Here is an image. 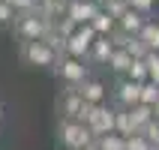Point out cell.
Segmentation results:
<instances>
[{
  "mask_svg": "<svg viewBox=\"0 0 159 150\" xmlns=\"http://www.w3.org/2000/svg\"><path fill=\"white\" fill-rule=\"evenodd\" d=\"M12 30H15V36L21 42H36V39H45V36H48L51 21H48L42 12H24V15L15 18Z\"/></svg>",
  "mask_w": 159,
  "mask_h": 150,
  "instance_id": "1",
  "label": "cell"
},
{
  "mask_svg": "<svg viewBox=\"0 0 159 150\" xmlns=\"http://www.w3.org/2000/svg\"><path fill=\"white\" fill-rule=\"evenodd\" d=\"M57 132H60V144L66 150H84V147H90V144H96V135L90 132V126L78 123V120H66V117H63Z\"/></svg>",
  "mask_w": 159,
  "mask_h": 150,
  "instance_id": "2",
  "label": "cell"
},
{
  "mask_svg": "<svg viewBox=\"0 0 159 150\" xmlns=\"http://www.w3.org/2000/svg\"><path fill=\"white\" fill-rule=\"evenodd\" d=\"M57 57L60 54L54 51L45 39H36V42H21V63L24 66H57Z\"/></svg>",
  "mask_w": 159,
  "mask_h": 150,
  "instance_id": "3",
  "label": "cell"
},
{
  "mask_svg": "<svg viewBox=\"0 0 159 150\" xmlns=\"http://www.w3.org/2000/svg\"><path fill=\"white\" fill-rule=\"evenodd\" d=\"M54 72L60 75L69 87H81L84 81L90 78L87 75V66H84V60H78V57H69V54H60L57 57V66H54Z\"/></svg>",
  "mask_w": 159,
  "mask_h": 150,
  "instance_id": "4",
  "label": "cell"
},
{
  "mask_svg": "<svg viewBox=\"0 0 159 150\" xmlns=\"http://www.w3.org/2000/svg\"><path fill=\"white\" fill-rule=\"evenodd\" d=\"M87 126H90V132L96 135V141H99V138L117 132V111H114V108H108V105H99L96 114H93V120H90Z\"/></svg>",
  "mask_w": 159,
  "mask_h": 150,
  "instance_id": "5",
  "label": "cell"
},
{
  "mask_svg": "<svg viewBox=\"0 0 159 150\" xmlns=\"http://www.w3.org/2000/svg\"><path fill=\"white\" fill-rule=\"evenodd\" d=\"M114 90H117L114 96H117V105H120V108H126V111H129V108L141 105V84H138V81L123 78Z\"/></svg>",
  "mask_w": 159,
  "mask_h": 150,
  "instance_id": "6",
  "label": "cell"
},
{
  "mask_svg": "<svg viewBox=\"0 0 159 150\" xmlns=\"http://www.w3.org/2000/svg\"><path fill=\"white\" fill-rule=\"evenodd\" d=\"M96 12H99L96 0H72L69 9H66V18H72V21L81 27V24H90V21L96 18Z\"/></svg>",
  "mask_w": 159,
  "mask_h": 150,
  "instance_id": "7",
  "label": "cell"
},
{
  "mask_svg": "<svg viewBox=\"0 0 159 150\" xmlns=\"http://www.w3.org/2000/svg\"><path fill=\"white\" fill-rule=\"evenodd\" d=\"M81 108H84L81 90L78 87H66V93H63V99H60V114L66 117V120H75V117L81 114Z\"/></svg>",
  "mask_w": 159,
  "mask_h": 150,
  "instance_id": "8",
  "label": "cell"
},
{
  "mask_svg": "<svg viewBox=\"0 0 159 150\" xmlns=\"http://www.w3.org/2000/svg\"><path fill=\"white\" fill-rule=\"evenodd\" d=\"M144 24H147V15H141V12H138V9H132V6H129L123 15L117 18V30H123V33H129V36H138Z\"/></svg>",
  "mask_w": 159,
  "mask_h": 150,
  "instance_id": "9",
  "label": "cell"
},
{
  "mask_svg": "<svg viewBox=\"0 0 159 150\" xmlns=\"http://www.w3.org/2000/svg\"><path fill=\"white\" fill-rule=\"evenodd\" d=\"M78 90H81V96H84V102H90V105H105V84L99 78H87Z\"/></svg>",
  "mask_w": 159,
  "mask_h": 150,
  "instance_id": "10",
  "label": "cell"
},
{
  "mask_svg": "<svg viewBox=\"0 0 159 150\" xmlns=\"http://www.w3.org/2000/svg\"><path fill=\"white\" fill-rule=\"evenodd\" d=\"M114 51H117V45L111 42V36H96V42H93V48H90V57H87V60H93V63H108Z\"/></svg>",
  "mask_w": 159,
  "mask_h": 150,
  "instance_id": "11",
  "label": "cell"
},
{
  "mask_svg": "<svg viewBox=\"0 0 159 150\" xmlns=\"http://www.w3.org/2000/svg\"><path fill=\"white\" fill-rule=\"evenodd\" d=\"M90 27H93L99 36H111V33L117 30V18L111 15V12H105V9H99V12H96V18L90 21Z\"/></svg>",
  "mask_w": 159,
  "mask_h": 150,
  "instance_id": "12",
  "label": "cell"
},
{
  "mask_svg": "<svg viewBox=\"0 0 159 150\" xmlns=\"http://www.w3.org/2000/svg\"><path fill=\"white\" fill-rule=\"evenodd\" d=\"M132 63H135V57H132V54L126 51V48H117V51L111 54V60H108V69L126 78V72H129V66H132Z\"/></svg>",
  "mask_w": 159,
  "mask_h": 150,
  "instance_id": "13",
  "label": "cell"
},
{
  "mask_svg": "<svg viewBox=\"0 0 159 150\" xmlns=\"http://www.w3.org/2000/svg\"><path fill=\"white\" fill-rule=\"evenodd\" d=\"M129 117L135 123V132H144L153 123V108L150 105H135V108H129Z\"/></svg>",
  "mask_w": 159,
  "mask_h": 150,
  "instance_id": "14",
  "label": "cell"
},
{
  "mask_svg": "<svg viewBox=\"0 0 159 150\" xmlns=\"http://www.w3.org/2000/svg\"><path fill=\"white\" fill-rule=\"evenodd\" d=\"M138 39L147 45V51L159 54V21H147V24L141 27V33H138Z\"/></svg>",
  "mask_w": 159,
  "mask_h": 150,
  "instance_id": "15",
  "label": "cell"
},
{
  "mask_svg": "<svg viewBox=\"0 0 159 150\" xmlns=\"http://www.w3.org/2000/svg\"><path fill=\"white\" fill-rule=\"evenodd\" d=\"M117 135H123V138L135 135V123H132V117H129L126 108H117Z\"/></svg>",
  "mask_w": 159,
  "mask_h": 150,
  "instance_id": "16",
  "label": "cell"
},
{
  "mask_svg": "<svg viewBox=\"0 0 159 150\" xmlns=\"http://www.w3.org/2000/svg\"><path fill=\"white\" fill-rule=\"evenodd\" d=\"M126 78H129V81H138V84H147V81H150L147 63H144V60H135L132 66H129V72H126Z\"/></svg>",
  "mask_w": 159,
  "mask_h": 150,
  "instance_id": "17",
  "label": "cell"
},
{
  "mask_svg": "<svg viewBox=\"0 0 159 150\" xmlns=\"http://www.w3.org/2000/svg\"><path fill=\"white\" fill-rule=\"evenodd\" d=\"M96 144H99V150H126V138H123V135H117V132L99 138Z\"/></svg>",
  "mask_w": 159,
  "mask_h": 150,
  "instance_id": "18",
  "label": "cell"
},
{
  "mask_svg": "<svg viewBox=\"0 0 159 150\" xmlns=\"http://www.w3.org/2000/svg\"><path fill=\"white\" fill-rule=\"evenodd\" d=\"M159 102V84H153V81H147V84H141V105H156Z\"/></svg>",
  "mask_w": 159,
  "mask_h": 150,
  "instance_id": "19",
  "label": "cell"
},
{
  "mask_svg": "<svg viewBox=\"0 0 159 150\" xmlns=\"http://www.w3.org/2000/svg\"><path fill=\"white\" fill-rule=\"evenodd\" d=\"M126 51L132 54L135 60H144V57H147V54H150V51H147V45H144L141 39H138V36H132V39H129V42H126Z\"/></svg>",
  "mask_w": 159,
  "mask_h": 150,
  "instance_id": "20",
  "label": "cell"
},
{
  "mask_svg": "<svg viewBox=\"0 0 159 150\" xmlns=\"http://www.w3.org/2000/svg\"><path fill=\"white\" fill-rule=\"evenodd\" d=\"M126 150H156V147H153V144L147 141L141 132H135V135H129V138H126Z\"/></svg>",
  "mask_w": 159,
  "mask_h": 150,
  "instance_id": "21",
  "label": "cell"
},
{
  "mask_svg": "<svg viewBox=\"0 0 159 150\" xmlns=\"http://www.w3.org/2000/svg\"><path fill=\"white\" fill-rule=\"evenodd\" d=\"M15 18H18V12L9 6L6 0H0V27L3 24H15Z\"/></svg>",
  "mask_w": 159,
  "mask_h": 150,
  "instance_id": "22",
  "label": "cell"
},
{
  "mask_svg": "<svg viewBox=\"0 0 159 150\" xmlns=\"http://www.w3.org/2000/svg\"><path fill=\"white\" fill-rule=\"evenodd\" d=\"M144 63H147V69H150V81H153V84H159V54L150 51L147 57H144Z\"/></svg>",
  "mask_w": 159,
  "mask_h": 150,
  "instance_id": "23",
  "label": "cell"
},
{
  "mask_svg": "<svg viewBox=\"0 0 159 150\" xmlns=\"http://www.w3.org/2000/svg\"><path fill=\"white\" fill-rule=\"evenodd\" d=\"M9 6L15 9L18 15H24V12H36V0H9Z\"/></svg>",
  "mask_w": 159,
  "mask_h": 150,
  "instance_id": "24",
  "label": "cell"
},
{
  "mask_svg": "<svg viewBox=\"0 0 159 150\" xmlns=\"http://www.w3.org/2000/svg\"><path fill=\"white\" fill-rule=\"evenodd\" d=\"M141 135H144V138H147V141H150V144H153V147H156V150H159V120H153V123H150V126H147V129H144V132H141Z\"/></svg>",
  "mask_w": 159,
  "mask_h": 150,
  "instance_id": "25",
  "label": "cell"
},
{
  "mask_svg": "<svg viewBox=\"0 0 159 150\" xmlns=\"http://www.w3.org/2000/svg\"><path fill=\"white\" fill-rule=\"evenodd\" d=\"M129 6H132V9H138L141 15H147V12L156 6V0H129Z\"/></svg>",
  "mask_w": 159,
  "mask_h": 150,
  "instance_id": "26",
  "label": "cell"
},
{
  "mask_svg": "<svg viewBox=\"0 0 159 150\" xmlns=\"http://www.w3.org/2000/svg\"><path fill=\"white\" fill-rule=\"evenodd\" d=\"M102 3H117V6H129V0H102Z\"/></svg>",
  "mask_w": 159,
  "mask_h": 150,
  "instance_id": "27",
  "label": "cell"
},
{
  "mask_svg": "<svg viewBox=\"0 0 159 150\" xmlns=\"http://www.w3.org/2000/svg\"><path fill=\"white\" fill-rule=\"evenodd\" d=\"M153 120H159V102L153 105Z\"/></svg>",
  "mask_w": 159,
  "mask_h": 150,
  "instance_id": "28",
  "label": "cell"
},
{
  "mask_svg": "<svg viewBox=\"0 0 159 150\" xmlns=\"http://www.w3.org/2000/svg\"><path fill=\"white\" fill-rule=\"evenodd\" d=\"M84 150H99V144H90V147H84Z\"/></svg>",
  "mask_w": 159,
  "mask_h": 150,
  "instance_id": "29",
  "label": "cell"
},
{
  "mask_svg": "<svg viewBox=\"0 0 159 150\" xmlns=\"http://www.w3.org/2000/svg\"><path fill=\"white\" fill-rule=\"evenodd\" d=\"M0 120H3V105H0Z\"/></svg>",
  "mask_w": 159,
  "mask_h": 150,
  "instance_id": "30",
  "label": "cell"
},
{
  "mask_svg": "<svg viewBox=\"0 0 159 150\" xmlns=\"http://www.w3.org/2000/svg\"><path fill=\"white\" fill-rule=\"evenodd\" d=\"M63 3H72V0H63Z\"/></svg>",
  "mask_w": 159,
  "mask_h": 150,
  "instance_id": "31",
  "label": "cell"
}]
</instances>
